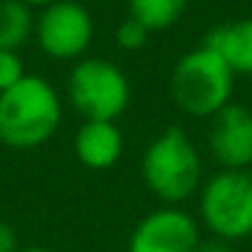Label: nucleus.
Listing matches in <instances>:
<instances>
[{"label": "nucleus", "mask_w": 252, "mask_h": 252, "mask_svg": "<svg viewBox=\"0 0 252 252\" xmlns=\"http://www.w3.org/2000/svg\"><path fill=\"white\" fill-rule=\"evenodd\" d=\"M205 47L218 52L235 74H252V18L213 28Z\"/></svg>", "instance_id": "obj_10"}, {"label": "nucleus", "mask_w": 252, "mask_h": 252, "mask_svg": "<svg viewBox=\"0 0 252 252\" xmlns=\"http://www.w3.org/2000/svg\"><path fill=\"white\" fill-rule=\"evenodd\" d=\"M208 146L225 171L252 166V111L240 104H227L218 111L208 131Z\"/></svg>", "instance_id": "obj_8"}, {"label": "nucleus", "mask_w": 252, "mask_h": 252, "mask_svg": "<svg viewBox=\"0 0 252 252\" xmlns=\"http://www.w3.org/2000/svg\"><path fill=\"white\" fill-rule=\"evenodd\" d=\"M200 215L215 240L235 242L252 235V176L220 171L200 190Z\"/></svg>", "instance_id": "obj_5"}, {"label": "nucleus", "mask_w": 252, "mask_h": 252, "mask_svg": "<svg viewBox=\"0 0 252 252\" xmlns=\"http://www.w3.org/2000/svg\"><path fill=\"white\" fill-rule=\"evenodd\" d=\"M146 188L168 205L183 203L200 188L203 163L181 126H168L158 134L141 158Z\"/></svg>", "instance_id": "obj_2"}, {"label": "nucleus", "mask_w": 252, "mask_h": 252, "mask_svg": "<svg viewBox=\"0 0 252 252\" xmlns=\"http://www.w3.org/2000/svg\"><path fill=\"white\" fill-rule=\"evenodd\" d=\"M235 72L210 47L183 55L171 72V96L188 116H215L230 104Z\"/></svg>", "instance_id": "obj_3"}, {"label": "nucleus", "mask_w": 252, "mask_h": 252, "mask_svg": "<svg viewBox=\"0 0 252 252\" xmlns=\"http://www.w3.org/2000/svg\"><path fill=\"white\" fill-rule=\"evenodd\" d=\"M195 252H230V247L222 240H208V242H198Z\"/></svg>", "instance_id": "obj_16"}, {"label": "nucleus", "mask_w": 252, "mask_h": 252, "mask_svg": "<svg viewBox=\"0 0 252 252\" xmlns=\"http://www.w3.org/2000/svg\"><path fill=\"white\" fill-rule=\"evenodd\" d=\"M188 0H129V18L141 23L149 32L168 30L186 13Z\"/></svg>", "instance_id": "obj_12"}, {"label": "nucleus", "mask_w": 252, "mask_h": 252, "mask_svg": "<svg viewBox=\"0 0 252 252\" xmlns=\"http://www.w3.org/2000/svg\"><path fill=\"white\" fill-rule=\"evenodd\" d=\"M67 94L84 121H116L129 106L131 84L114 62L87 57L72 67Z\"/></svg>", "instance_id": "obj_4"}, {"label": "nucleus", "mask_w": 252, "mask_h": 252, "mask_svg": "<svg viewBox=\"0 0 252 252\" xmlns=\"http://www.w3.org/2000/svg\"><path fill=\"white\" fill-rule=\"evenodd\" d=\"M25 77V64L18 52L10 50H0V94L15 87Z\"/></svg>", "instance_id": "obj_14"}, {"label": "nucleus", "mask_w": 252, "mask_h": 252, "mask_svg": "<svg viewBox=\"0 0 252 252\" xmlns=\"http://www.w3.org/2000/svg\"><path fill=\"white\" fill-rule=\"evenodd\" d=\"M149 35H151V32H149L141 23H136L134 18H126V20H124V23L116 28V32H114L116 45H119L121 50H126V52L141 50V47L146 45Z\"/></svg>", "instance_id": "obj_13"}, {"label": "nucleus", "mask_w": 252, "mask_h": 252, "mask_svg": "<svg viewBox=\"0 0 252 252\" xmlns=\"http://www.w3.org/2000/svg\"><path fill=\"white\" fill-rule=\"evenodd\" d=\"M35 37L52 60H79L94 37V20L89 10L74 0H57L42 8L35 20Z\"/></svg>", "instance_id": "obj_6"}, {"label": "nucleus", "mask_w": 252, "mask_h": 252, "mask_svg": "<svg viewBox=\"0 0 252 252\" xmlns=\"http://www.w3.org/2000/svg\"><path fill=\"white\" fill-rule=\"evenodd\" d=\"M23 3L30 5V8H47V5L57 3V0H23Z\"/></svg>", "instance_id": "obj_17"}, {"label": "nucleus", "mask_w": 252, "mask_h": 252, "mask_svg": "<svg viewBox=\"0 0 252 252\" xmlns=\"http://www.w3.org/2000/svg\"><path fill=\"white\" fill-rule=\"evenodd\" d=\"M124 151V136L116 121H84L74 136V154L92 171L111 168Z\"/></svg>", "instance_id": "obj_9"}, {"label": "nucleus", "mask_w": 252, "mask_h": 252, "mask_svg": "<svg viewBox=\"0 0 252 252\" xmlns=\"http://www.w3.org/2000/svg\"><path fill=\"white\" fill-rule=\"evenodd\" d=\"M200 242L198 222L168 205L149 213L131 232L126 252H195Z\"/></svg>", "instance_id": "obj_7"}, {"label": "nucleus", "mask_w": 252, "mask_h": 252, "mask_svg": "<svg viewBox=\"0 0 252 252\" xmlns=\"http://www.w3.org/2000/svg\"><path fill=\"white\" fill-rule=\"evenodd\" d=\"M60 124V96L37 74H25L15 87L0 94V144L8 149H37L57 134Z\"/></svg>", "instance_id": "obj_1"}, {"label": "nucleus", "mask_w": 252, "mask_h": 252, "mask_svg": "<svg viewBox=\"0 0 252 252\" xmlns=\"http://www.w3.org/2000/svg\"><path fill=\"white\" fill-rule=\"evenodd\" d=\"M18 252H57V250H52V247H40V245H35V247H23V250H18Z\"/></svg>", "instance_id": "obj_18"}, {"label": "nucleus", "mask_w": 252, "mask_h": 252, "mask_svg": "<svg viewBox=\"0 0 252 252\" xmlns=\"http://www.w3.org/2000/svg\"><path fill=\"white\" fill-rule=\"evenodd\" d=\"M18 232L5 222L0 220V252H18Z\"/></svg>", "instance_id": "obj_15"}, {"label": "nucleus", "mask_w": 252, "mask_h": 252, "mask_svg": "<svg viewBox=\"0 0 252 252\" xmlns=\"http://www.w3.org/2000/svg\"><path fill=\"white\" fill-rule=\"evenodd\" d=\"M35 35V18L23 0H0V50L18 52Z\"/></svg>", "instance_id": "obj_11"}]
</instances>
